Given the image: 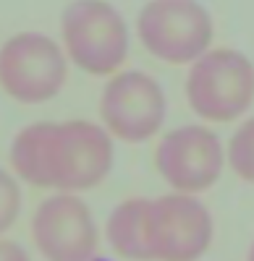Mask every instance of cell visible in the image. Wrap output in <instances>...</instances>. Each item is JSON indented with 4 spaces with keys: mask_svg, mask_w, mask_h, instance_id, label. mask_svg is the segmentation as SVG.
Segmentation results:
<instances>
[{
    "mask_svg": "<svg viewBox=\"0 0 254 261\" xmlns=\"http://www.w3.org/2000/svg\"><path fill=\"white\" fill-rule=\"evenodd\" d=\"M225 149L213 128L181 125L160 139L155 167L173 193L197 196L213 188L225 167Z\"/></svg>",
    "mask_w": 254,
    "mask_h": 261,
    "instance_id": "ba28073f",
    "label": "cell"
},
{
    "mask_svg": "<svg viewBox=\"0 0 254 261\" xmlns=\"http://www.w3.org/2000/svg\"><path fill=\"white\" fill-rule=\"evenodd\" d=\"M246 261H254V243L249 246V253H246Z\"/></svg>",
    "mask_w": 254,
    "mask_h": 261,
    "instance_id": "5bb4252c",
    "label": "cell"
},
{
    "mask_svg": "<svg viewBox=\"0 0 254 261\" xmlns=\"http://www.w3.org/2000/svg\"><path fill=\"white\" fill-rule=\"evenodd\" d=\"M136 37L157 60L192 65L213 50L215 24L199 0H147L136 16Z\"/></svg>",
    "mask_w": 254,
    "mask_h": 261,
    "instance_id": "3957f363",
    "label": "cell"
},
{
    "mask_svg": "<svg viewBox=\"0 0 254 261\" xmlns=\"http://www.w3.org/2000/svg\"><path fill=\"white\" fill-rule=\"evenodd\" d=\"M150 199H126L108 217V243L123 261H150L144 248V214Z\"/></svg>",
    "mask_w": 254,
    "mask_h": 261,
    "instance_id": "30bf717a",
    "label": "cell"
},
{
    "mask_svg": "<svg viewBox=\"0 0 254 261\" xmlns=\"http://www.w3.org/2000/svg\"><path fill=\"white\" fill-rule=\"evenodd\" d=\"M186 102L207 123H230L254 102V63L230 47H213L186 73Z\"/></svg>",
    "mask_w": 254,
    "mask_h": 261,
    "instance_id": "277c9868",
    "label": "cell"
},
{
    "mask_svg": "<svg viewBox=\"0 0 254 261\" xmlns=\"http://www.w3.org/2000/svg\"><path fill=\"white\" fill-rule=\"evenodd\" d=\"M113 136L89 120H42L21 128L11 144L16 178L55 193L100 186L113 170Z\"/></svg>",
    "mask_w": 254,
    "mask_h": 261,
    "instance_id": "6da1fadb",
    "label": "cell"
},
{
    "mask_svg": "<svg viewBox=\"0 0 254 261\" xmlns=\"http://www.w3.org/2000/svg\"><path fill=\"white\" fill-rule=\"evenodd\" d=\"M32 238L45 261H92L100 232L89 204L76 193H53L32 217Z\"/></svg>",
    "mask_w": 254,
    "mask_h": 261,
    "instance_id": "9c48e42d",
    "label": "cell"
},
{
    "mask_svg": "<svg viewBox=\"0 0 254 261\" xmlns=\"http://www.w3.org/2000/svg\"><path fill=\"white\" fill-rule=\"evenodd\" d=\"M0 261H32V258H29V253L21 248L18 243L0 238Z\"/></svg>",
    "mask_w": 254,
    "mask_h": 261,
    "instance_id": "4fadbf2b",
    "label": "cell"
},
{
    "mask_svg": "<svg viewBox=\"0 0 254 261\" xmlns=\"http://www.w3.org/2000/svg\"><path fill=\"white\" fill-rule=\"evenodd\" d=\"M21 212V188L8 170L0 167V235L8 232Z\"/></svg>",
    "mask_w": 254,
    "mask_h": 261,
    "instance_id": "7c38bea8",
    "label": "cell"
},
{
    "mask_svg": "<svg viewBox=\"0 0 254 261\" xmlns=\"http://www.w3.org/2000/svg\"><path fill=\"white\" fill-rule=\"evenodd\" d=\"M66 50L48 34L21 32L0 47V86L21 105L53 99L66 86Z\"/></svg>",
    "mask_w": 254,
    "mask_h": 261,
    "instance_id": "8992f818",
    "label": "cell"
},
{
    "mask_svg": "<svg viewBox=\"0 0 254 261\" xmlns=\"http://www.w3.org/2000/svg\"><path fill=\"white\" fill-rule=\"evenodd\" d=\"M225 160L236 178L254 186V118L244 120L234 130L225 149Z\"/></svg>",
    "mask_w": 254,
    "mask_h": 261,
    "instance_id": "8fae6325",
    "label": "cell"
},
{
    "mask_svg": "<svg viewBox=\"0 0 254 261\" xmlns=\"http://www.w3.org/2000/svg\"><path fill=\"white\" fill-rule=\"evenodd\" d=\"M66 58L92 76H110L129 58V27L108 0H74L60 16Z\"/></svg>",
    "mask_w": 254,
    "mask_h": 261,
    "instance_id": "7a4b0ae2",
    "label": "cell"
},
{
    "mask_svg": "<svg viewBox=\"0 0 254 261\" xmlns=\"http://www.w3.org/2000/svg\"><path fill=\"white\" fill-rule=\"evenodd\" d=\"M213 235V214L197 196L171 191L147 204L144 248L150 261H199Z\"/></svg>",
    "mask_w": 254,
    "mask_h": 261,
    "instance_id": "5b68a950",
    "label": "cell"
},
{
    "mask_svg": "<svg viewBox=\"0 0 254 261\" xmlns=\"http://www.w3.org/2000/svg\"><path fill=\"white\" fill-rule=\"evenodd\" d=\"M100 120L113 139L142 144L165 123V92L144 71L116 73L100 94Z\"/></svg>",
    "mask_w": 254,
    "mask_h": 261,
    "instance_id": "52a82bcc",
    "label": "cell"
}]
</instances>
